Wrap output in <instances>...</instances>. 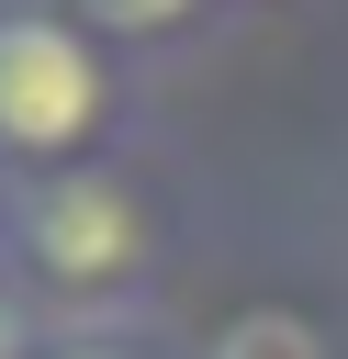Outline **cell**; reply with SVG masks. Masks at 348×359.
Segmentation results:
<instances>
[{"label": "cell", "instance_id": "cell-1", "mask_svg": "<svg viewBox=\"0 0 348 359\" xmlns=\"http://www.w3.org/2000/svg\"><path fill=\"white\" fill-rule=\"evenodd\" d=\"M157 258H168V213L123 157L45 168V180L0 191V269L56 325H146Z\"/></svg>", "mask_w": 348, "mask_h": 359}, {"label": "cell", "instance_id": "cell-6", "mask_svg": "<svg viewBox=\"0 0 348 359\" xmlns=\"http://www.w3.org/2000/svg\"><path fill=\"white\" fill-rule=\"evenodd\" d=\"M45 359H180V348H168L157 325H67Z\"/></svg>", "mask_w": 348, "mask_h": 359}, {"label": "cell", "instance_id": "cell-2", "mask_svg": "<svg viewBox=\"0 0 348 359\" xmlns=\"http://www.w3.org/2000/svg\"><path fill=\"white\" fill-rule=\"evenodd\" d=\"M123 135H135V67L67 0H0V191L123 157Z\"/></svg>", "mask_w": 348, "mask_h": 359}, {"label": "cell", "instance_id": "cell-4", "mask_svg": "<svg viewBox=\"0 0 348 359\" xmlns=\"http://www.w3.org/2000/svg\"><path fill=\"white\" fill-rule=\"evenodd\" d=\"M202 359H337V337H326L303 303H236Z\"/></svg>", "mask_w": 348, "mask_h": 359}, {"label": "cell", "instance_id": "cell-3", "mask_svg": "<svg viewBox=\"0 0 348 359\" xmlns=\"http://www.w3.org/2000/svg\"><path fill=\"white\" fill-rule=\"evenodd\" d=\"M67 11H79V22L135 67V56H180V45H202L236 0H67Z\"/></svg>", "mask_w": 348, "mask_h": 359}, {"label": "cell", "instance_id": "cell-5", "mask_svg": "<svg viewBox=\"0 0 348 359\" xmlns=\"http://www.w3.org/2000/svg\"><path fill=\"white\" fill-rule=\"evenodd\" d=\"M56 337H67V325H56V314H45V303H34V292L0 269V359H45Z\"/></svg>", "mask_w": 348, "mask_h": 359}]
</instances>
